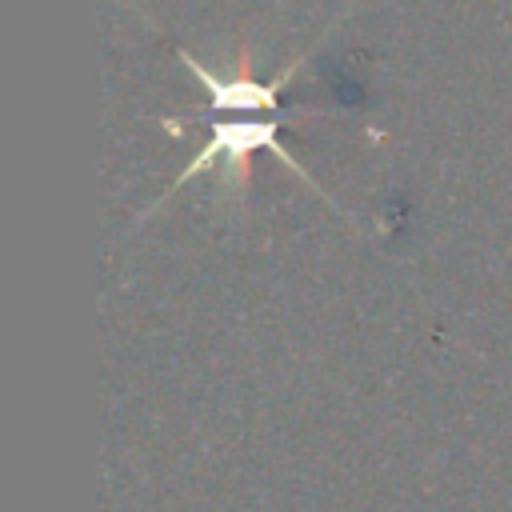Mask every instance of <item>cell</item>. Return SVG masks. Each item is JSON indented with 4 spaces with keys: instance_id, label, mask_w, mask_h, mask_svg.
Returning <instances> with one entry per match:
<instances>
[{
    "instance_id": "6da1fadb",
    "label": "cell",
    "mask_w": 512,
    "mask_h": 512,
    "mask_svg": "<svg viewBox=\"0 0 512 512\" xmlns=\"http://www.w3.org/2000/svg\"><path fill=\"white\" fill-rule=\"evenodd\" d=\"M276 120H256V116H244V120H228V112H224V120H216L212 124V144L184 168V176L180 180H188L192 172H200V168H208V164H216V156H228V160H240V156H248L252 148H272L288 168H296V160L280 148V140H276ZM300 172V168H296Z\"/></svg>"
}]
</instances>
